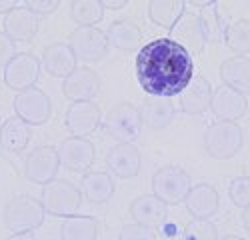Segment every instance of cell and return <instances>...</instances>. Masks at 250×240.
Segmentation results:
<instances>
[{"label": "cell", "instance_id": "obj_1", "mask_svg": "<svg viewBox=\"0 0 250 240\" xmlns=\"http://www.w3.org/2000/svg\"><path fill=\"white\" fill-rule=\"evenodd\" d=\"M140 88L158 98L178 96L194 76V58L170 38H152L134 60Z\"/></svg>", "mask_w": 250, "mask_h": 240}, {"label": "cell", "instance_id": "obj_2", "mask_svg": "<svg viewBox=\"0 0 250 240\" xmlns=\"http://www.w3.org/2000/svg\"><path fill=\"white\" fill-rule=\"evenodd\" d=\"M44 216L46 212L42 204H40V200L30 194L12 196L2 210L4 226L12 234L14 232H34L38 226H42Z\"/></svg>", "mask_w": 250, "mask_h": 240}, {"label": "cell", "instance_id": "obj_3", "mask_svg": "<svg viewBox=\"0 0 250 240\" xmlns=\"http://www.w3.org/2000/svg\"><path fill=\"white\" fill-rule=\"evenodd\" d=\"M40 204H42L44 212L50 216L58 218H68L74 216L82 204V194L78 186H74L68 180H50L48 184L42 186V194H40Z\"/></svg>", "mask_w": 250, "mask_h": 240}, {"label": "cell", "instance_id": "obj_4", "mask_svg": "<svg viewBox=\"0 0 250 240\" xmlns=\"http://www.w3.org/2000/svg\"><path fill=\"white\" fill-rule=\"evenodd\" d=\"M244 142V132L236 122L216 120L204 132V148L216 160L232 158Z\"/></svg>", "mask_w": 250, "mask_h": 240}, {"label": "cell", "instance_id": "obj_5", "mask_svg": "<svg viewBox=\"0 0 250 240\" xmlns=\"http://www.w3.org/2000/svg\"><path fill=\"white\" fill-rule=\"evenodd\" d=\"M104 128L118 144H134L142 132V118L134 104L120 102L108 110L104 118Z\"/></svg>", "mask_w": 250, "mask_h": 240}, {"label": "cell", "instance_id": "obj_6", "mask_svg": "<svg viewBox=\"0 0 250 240\" xmlns=\"http://www.w3.org/2000/svg\"><path fill=\"white\" fill-rule=\"evenodd\" d=\"M190 186L192 180L188 172L178 166H162L152 176V192L166 206L184 202V196L188 194Z\"/></svg>", "mask_w": 250, "mask_h": 240}, {"label": "cell", "instance_id": "obj_7", "mask_svg": "<svg viewBox=\"0 0 250 240\" xmlns=\"http://www.w3.org/2000/svg\"><path fill=\"white\" fill-rule=\"evenodd\" d=\"M14 112L20 120H24L28 126H42L52 116V100L50 96L36 86L16 92L14 96Z\"/></svg>", "mask_w": 250, "mask_h": 240}, {"label": "cell", "instance_id": "obj_8", "mask_svg": "<svg viewBox=\"0 0 250 240\" xmlns=\"http://www.w3.org/2000/svg\"><path fill=\"white\" fill-rule=\"evenodd\" d=\"M76 60L82 62H98L108 52V40L98 26H78L70 32L68 42Z\"/></svg>", "mask_w": 250, "mask_h": 240}, {"label": "cell", "instance_id": "obj_9", "mask_svg": "<svg viewBox=\"0 0 250 240\" xmlns=\"http://www.w3.org/2000/svg\"><path fill=\"white\" fill-rule=\"evenodd\" d=\"M40 78V60L30 52H16L4 66V84L16 92L36 86Z\"/></svg>", "mask_w": 250, "mask_h": 240}, {"label": "cell", "instance_id": "obj_10", "mask_svg": "<svg viewBox=\"0 0 250 240\" xmlns=\"http://www.w3.org/2000/svg\"><path fill=\"white\" fill-rule=\"evenodd\" d=\"M60 166H64L70 172H88V168L94 164L96 148L88 138L80 136H68L60 142L56 148Z\"/></svg>", "mask_w": 250, "mask_h": 240}, {"label": "cell", "instance_id": "obj_11", "mask_svg": "<svg viewBox=\"0 0 250 240\" xmlns=\"http://www.w3.org/2000/svg\"><path fill=\"white\" fill-rule=\"evenodd\" d=\"M60 168V160H58V152L54 146H36L24 162V174L30 182L34 184H48L50 180L56 178V172Z\"/></svg>", "mask_w": 250, "mask_h": 240}, {"label": "cell", "instance_id": "obj_12", "mask_svg": "<svg viewBox=\"0 0 250 240\" xmlns=\"http://www.w3.org/2000/svg\"><path fill=\"white\" fill-rule=\"evenodd\" d=\"M172 38L178 46H182L192 58L198 56L206 46V36L202 30V24L196 12L184 10V14L178 18V22L172 26Z\"/></svg>", "mask_w": 250, "mask_h": 240}, {"label": "cell", "instance_id": "obj_13", "mask_svg": "<svg viewBox=\"0 0 250 240\" xmlns=\"http://www.w3.org/2000/svg\"><path fill=\"white\" fill-rule=\"evenodd\" d=\"M100 92V76L86 66H76L62 82V94L72 102H90Z\"/></svg>", "mask_w": 250, "mask_h": 240}, {"label": "cell", "instance_id": "obj_14", "mask_svg": "<svg viewBox=\"0 0 250 240\" xmlns=\"http://www.w3.org/2000/svg\"><path fill=\"white\" fill-rule=\"evenodd\" d=\"M64 124L72 136L86 138L98 130L102 124V112L100 106L90 102H72L64 114Z\"/></svg>", "mask_w": 250, "mask_h": 240}, {"label": "cell", "instance_id": "obj_15", "mask_svg": "<svg viewBox=\"0 0 250 240\" xmlns=\"http://www.w3.org/2000/svg\"><path fill=\"white\" fill-rule=\"evenodd\" d=\"M212 114L226 122H236L238 118L246 114L248 108V96L228 88V86H218L212 88V98H210V106Z\"/></svg>", "mask_w": 250, "mask_h": 240}, {"label": "cell", "instance_id": "obj_16", "mask_svg": "<svg viewBox=\"0 0 250 240\" xmlns=\"http://www.w3.org/2000/svg\"><path fill=\"white\" fill-rule=\"evenodd\" d=\"M184 206L196 220H210L220 206L218 190L208 182L194 184L190 186L188 194L184 196Z\"/></svg>", "mask_w": 250, "mask_h": 240}, {"label": "cell", "instance_id": "obj_17", "mask_svg": "<svg viewBox=\"0 0 250 240\" xmlns=\"http://www.w3.org/2000/svg\"><path fill=\"white\" fill-rule=\"evenodd\" d=\"M2 28V32L14 42H30L38 32V16L30 12L26 6L18 4L4 16Z\"/></svg>", "mask_w": 250, "mask_h": 240}, {"label": "cell", "instance_id": "obj_18", "mask_svg": "<svg viewBox=\"0 0 250 240\" xmlns=\"http://www.w3.org/2000/svg\"><path fill=\"white\" fill-rule=\"evenodd\" d=\"M106 166L118 178H134L142 166L140 150L134 144H116L106 152Z\"/></svg>", "mask_w": 250, "mask_h": 240}, {"label": "cell", "instance_id": "obj_19", "mask_svg": "<svg viewBox=\"0 0 250 240\" xmlns=\"http://www.w3.org/2000/svg\"><path fill=\"white\" fill-rule=\"evenodd\" d=\"M130 216L134 218L136 224H142L154 230L166 222L168 208L154 194H144V196H138L130 204Z\"/></svg>", "mask_w": 250, "mask_h": 240}, {"label": "cell", "instance_id": "obj_20", "mask_svg": "<svg viewBox=\"0 0 250 240\" xmlns=\"http://www.w3.org/2000/svg\"><path fill=\"white\" fill-rule=\"evenodd\" d=\"M178 96H180L182 112H186V114H202V112L208 110V106H210L212 86L204 76L196 74V76H192V80L186 84V88Z\"/></svg>", "mask_w": 250, "mask_h": 240}, {"label": "cell", "instance_id": "obj_21", "mask_svg": "<svg viewBox=\"0 0 250 240\" xmlns=\"http://www.w3.org/2000/svg\"><path fill=\"white\" fill-rule=\"evenodd\" d=\"M40 68H44L50 76L66 78L76 68V56L66 42H52L42 52Z\"/></svg>", "mask_w": 250, "mask_h": 240}, {"label": "cell", "instance_id": "obj_22", "mask_svg": "<svg viewBox=\"0 0 250 240\" xmlns=\"http://www.w3.org/2000/svg\"><path fill=\"white\" fill-rule=\"evenodd\" d=\"M80 194L84 196L88 202L92 204H104L114 196L116 184H114V178L104 172V170H90L82 176V182H80Z\"/></svg>", "mask_w": 250, "mask_h": 240}, {"label": "cell", "instance_id": "obj_23", "mask_svg": "<svg viewBox=\"0 0 250 240\" xmlns=\"http://www.w3.org/2000/svg\"><path fill=\"white\" fill-rule=\"evenodd\" d=\"M30 136L32 130L24 120H20L18 116H10L0 126V148L10 154H20L26 150Z\"/></svg>", "mask_w": 250, "mask_h": 240}, {"label": "cell", "instance_id": "obj_24", "mask_svg": "<svg viewBox=\"0 0 250 240\" xmlns=\"http://www.w3.org/2000/svg\"><path fill=\"white\" fill-rule=\"evenodd\" d=\"M138 112L142 118V126L146 124L148 128H154V130L166 128L174 120V114H176L170 98H158V96H150L144 100V104Z\"/></svg>", "mask_w": 250, "mask_h": 240}, {"label": "cell", "instance_id": "obj_25", "mask_svg": "<svg viewBox=\"0 0 250 240\" xmlns=\"http://www.w3.org/2000/svg\"><path fill=\"white\" fill-rule=\"evenodd\" d=\"M220 78L224 86L248 96L250 84V60L248 56H232L220 64Z\"/></svg>", "mask_w": 250, "mask_h": 240}, {"label": "cell", "instance_id": "obj_26", "mask_svg": "<svg viewBox=\"0 0 250 240\" xmlns=\"http://www.w3.org/2000/svg\"><path fill=\"white\" fill-rule=\"evenodd\" d=\"M104 34H106L108 46L118 50H134L142 44V30L132 20H114Z\"/></svg>", "mask_w": 250, "mask_h": 240}, {"label": "cell", "instance_id": "obj_27", "mask_svg": "<svg viewBox=\"0 0 250 240\" xmlns=\"http://www.w3.org/2000/svg\"><path fill=\"white\" fill-rule=\"evenodd\" d=\"M98 222L94 216H68L60 224V240H96Z\"/></svg>", "mask_w": 250, "mask_h": 240}, {"label": "cell", "instance_id": "obj_28", "mask_svg": "<svg viewBox=\"0 0 250 240\" xmlns=\"http://www.w3.org/2000/svg\"><path fill=\"white\" fill-rule=\"evenodd\" d=\"M184 10L186 2H182V0H152V2H148L150 20L164 30H172V26L178 22Z\"/></svg>", "mask_w": 250, "mask_h": 240}, {"label": "cell", "instance_id": "obj_29", "mask_svg": "<svg viewBox=\"0 0 250 240\" xmlns=\"http://www.w3.org/2000/svg\"><path fill=\"white\" fill-rule=\"evenodd\" d=\"M216 6H218L216 2H206L204 8L196 12L202 24V30H204V36H206V42H218V40H222L224 30H226L224 18Z\"/></svg>", "mask_w": 250, "mask_h": 240}, {"label": "cell", "instance_id": "obj_30", "mask_svg": "<svg viewBox=\"0 0 250 240\" xmlns=\"http://www.w3.org/2000/svg\"><path fill=\"white\" fill-rule=\"evenodd\" d=\"M222 40L226 42V46L232 52H236V56H248V48H250V24L248 20H234L232 24H228L224 30Z\"/></svg>", "mask_w": 250, "mask_h": 240}, {"label": "cell", "instance_id": "obj_31", "mask_svg": "<svg viewBox=\"0 0 250 240\" xmlns=\"http://www.w3.org/2000/svg\"><path fill=\"white\" fill-rule=\"evenodd\" d=\"M70 16L78 26H96L104 18L100 0H76L70 4Z\"/></svg>", "mask_w": 250, "mask_h": 240}, {"label": "cell", "instance_id": "obj_32", "mask_svg": "<svg viewBox=\"0 0 250 240\" xmlns=\"http://www.w3.org/2000/svg\"><path fill=\"white\" fill-rule=\"evenodd\" d=\"M182 240H218V228L212 220L192 218L182 230Z\"/></svg>", "mask_w": 250, "mask_h": 240}, {"label": "cell", "instance_id": "obj_33", "mask_svg": "<svg viewBox=\"0 0 250 240\" xmlns=\"http://www.w3.org/2000/svg\"><path fill=\"white\" fill-rule=\"evenodd\" d=\"M228 196H230V200L238 208H244V210L248 208V200H250V178H248V174L232 178L230 186H228Z\"/></svg>", "mask_w": 250, "mask_h": 240}, {"label": "cell", "instance_id": "obj_34", "mask_svg": "<svg viewBox=\"0 0 250 240\" xmlns=\"http://www.w3.org/2000/svg\"><path fill=\"white\" fill-rule=\"evenodd\" d=\"M120 240H156V234L152 228H146L142 224H124L120 230Z\"/></svg>", "mask_w": 250, "mask_h": 240}, {"label": "cell", "instance_id": "obj_35", "mask_svg": "<svg viewBox=\"0 0 250 240\" xmlns=\"http://www.w3.org/2000/svg\"><path fill=\"white\" fill-rule=\"evenodd\" d=\"M14 56H16V42L0 30V68H4Z\"/></svg>", "mask_w": 250, "mask_h": 240}, {"label": "cell", "instance_id": "obj_36", "mask_svg": "<svg viewBox=\"0 0 250 240\" xmlns=\"http://www.w3.org/2000/svg\"><path fill=\"white\" fill-rule=\"evenodd\" d=\"M24 6L36 16H42V14H52L60 6V2H56V0H26Z\"/></svg>", "mask_w": 250, "mask_h": 240}, {"label": "cell", "instance_id": "obj_37", "mask_svg": "<svg viewBox=\"0 0 250 240\" xmlns=\"http://www.w3.org/2000/svg\"><path fill=\"white\" fill-rule=\"evenodd\" d=\"M100 2H102V8H110V10H120L128 4L126 0H100Z\"/></svg>", "mask_w": 250, "mask_h": 240}, {"label": "cell", "instance_id": "obj_38", "mask_svg": "<svg viewBox=\"0 0 250 240\" xmlns=\"http://www.w3.org/2000/svg\"><path fill=\"white\" fill-rule=\"evenodd\" d=\"M18 2H14V0H0V14H8L12 8H16Z\"/></svg>", "mask_w": 250, "mask_h": 240}, {"label": "cell", "instance_id": "obj_39", "mask_svg": "<svg viewBox=\"0 0 250 240\" xmlns=\"http://www.w3.org/2000/svg\"><path fill=\"white\" fill-rule=\"evenodd\" d=\"M6 240H38L32 232H14V234H10Z\"/></svg>", "mask_w": 250, "mask_h": 240}, {"label": "cell", "instance_id": "obj_40", "mask_svg": "<svg viewBox=\"0 0 250 240\" xmlns=\"http://www.w3.org/2000/svg\"><path fill=\"white\" fill-rule=\"evenodd\" d=\"M218 240H246V238L236 236V234H226V236H222V238H218Z\"/></svg>", "mask_w": 250, "mask_h": 240}, {"label": "cell", "instance_id": "obj_41", "mask_svg": "<svg viewBox=\"0 0 250 240\" xmlns=\"http://www.w3.org/2000/svg\"><path fill=\"white\" fill-rule=\"evenodd\" d=\"M0 126H2V118H0Z\"/></svg>", "mask_w": 250, "mask_h": 240}]
</instances>
